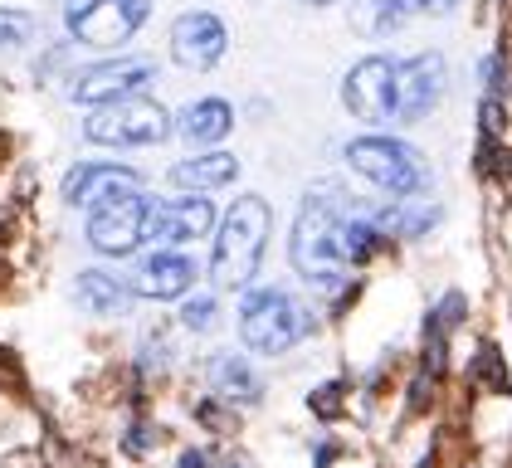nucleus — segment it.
<instances>
[{
    "instance_id": "f257e3e1",
    "label": "nucleus",
    "mask_w": 512,
    "mask_h": 468,
    "mask_svg": "<svg viewBox=\"0 0 512 468\" xmlns=\"http://www.w3.org/2000/svg\"><path fill=\"white\" fill-rule=\"evenodd\" d=\"M274 230V210L264 195H239L230 215L220 220L215 249H210V278L225 293H244L254 283V273L264 264V244Z\"/></svg>"
},
{
    "instance_id": "f03ea898",
    "label": "nucleus",
    "mask_w": 512,
    "mask_h": 468,
    "mask_svg": "<svg viewBox=\"0 0 512 468\" xmlns=\"http://www.w3.org/2000/svg\"><path fill=\"white\" fill-rule=\"evenodd\" d=\"M317 327V317L308 303H298L288 288H244L239 298V342L254 356H283L298 342H308Z\"/></svg>"
},
{
    "instance_id": "7ed1b4c3",
    "label": "nucleus",
    "mask_w": 512,
    "mask_h": 468,
    "mask_svg": "<svg viewBox=\"0 0 512 468\" xmlns=\"http://www.w3.org/2000/svg\"><path fill=\"white\" fill-rule=\"evenodd\" d=\"M347 161L371 186H381L386 195H400V200L420 195L430 181L425 156L400 137H356V142H347Z\"/></svg>"
},
{
    "instance_id": "20e7f679",
    "label": "nucleus",
    "mask_w": 512,
    "mask_h": 468,
    "mask_svg": "<svg viewBox=\"0 0 512 468\" xmlns=\"http://www.w3.org/2000/svg\"><path fill=\"white\" fill-rule=\"evenodd\" d=\"M337 220H342V210H337L332 200H308L303 215H298V225H293V239H288L293 269L303 273L308 283H317V288H347V269H342L337 254H332Z\"/></svg>"
},
{
    "instance_id": "39448f33",
    "label": "nucleus",
    "mask_w": 512,
    "mask_h": 468,
    "mask_svg": "<svg viewBox=\"0 0 512 468\" xmlns=\"http://www.w3.org/2000/svg\"><path fill=\"white\" fill-rule=\"evenodd\" d=\"M176 132L171 113L161 108L157 98H122V103H108L83 122V137L98 142V147H157Z\"/></svg>"
},
{
    "instance_id": "423d86ee",
    "label": "nucleus",
    "mask_w": 512,
    "mask_h": 468,
    "mask_svg": "<svg viewBox=\"0 0 512 468\" xmlns=\"http://www.w3.org/2000/svg\"><path fill=\"white\" fill-rule=\"evenodd\" d=\"M142 225H147V195L137 186H118L103 200L88 205V244L93 254L103 259H132L147 239H142Z\"/></svg>"
},
{
    "instance_id": "0eeeda50",
    "label": "nucleus",
    "mask_w": 512,
    "mask_h": 468,
    "mask_svg": "<svg viewBox=\"0 0 512 468\" xmlns=\"http://www.w3.org/2000/svg\"><path fill=\"white\" fill-rule=\"evenodd\" d=\"M152 15V0H69V35L93 49H122Z\"/></svg>"
},
{
    "instance_id": "6e6552de",
    "label": "nucleus",
    "mask_w": 512,
    "mask_h": 468,
    "mask_svg": "<svg viewBox=\"0 0 512 468\" xmlns=\"http://www.w3.org/2000/svg\"><path fill=\"white\" fill-rule=\"evenodd\" d=\"M152 78H157L152 59H108V64L79 69L69 93H74V103H83V108H108V103H122V98H137Z\"/></svg>"
},
{
    "instance_id": "1a4fd4ad",
    "label": "nucleus",
    "mask_w": 512,
    "mask_h": 468,
    "mask_svg": "<svg viewBox=\"0 0 512 468\" xmlns=\"http://www.w3.org/2000/svg\"><path fill=\"white\" fill-rule=\"evenodd\" d=\"M342 103L361 122H395V59L366 54L342 83Z\"/></svg>"
},
{
    "instance_id": "9d476101",
    "label": "nucleus",
    "mask_w": 512,
    "mask_h": 468,
    "mask_svg": "<svg viewBox=\"0 0 512 468\" xmlns=\"http://www.w3.org/2000/svg\"><path fill=\"white\" fill-rule=\"evenodd\" d=\"M449 64L444 54H415L395 64V122H420L434 113V103L444 98Z\"/></svg>"
},
{
    "instance_id": "9b49d317",
    "label": "nucleus",
    "mask_w": 512,
    "mask_h": 468,
    "mask_svg": "<svg viewBox=\"0 0 512 468\" xmlns=\"http://www.w3.org/2000/svg\"><path fill=\"white\" fill-rule=\"evenodd\" d=\"M210 225H215V205L200 200V195H186V200H147L142 239L157 244V249H176L186 239H205Z\"/></svg>"
},
{
    "instance_id": "f8f14e48",
    "label": "nucleus",
    "mask_w": 512,
    "mask_h": 468,
    "mask_svg": "<svg viewBox=\"0 0 512 468\" xmlns=\"http://www.w3.org/2000/svg\"><path fill=\"white\" fill-rule=\"evenodd\" d=\"M225 49H230V30H225L220 15H210V10L176 15V25H171V59L181 69H210V64L225 59Z\"/></svg>"
},
{
    "instance_id": "ddd939ff",
    "label": "nucleus",
    "mask_w": 512,
    "mask_h": 468,
    "mask_svg": "<svg viewBox=\"0 0 512 468\" xmlns=\"http://www.w3.org/2000/svg\"><path fill=\"white\" fill-rule=\"evenodd\" d=\"M191 288H196V259H186L181 249H152L132 273L137 303H176L191 298Z\"/></svg>"
},
{
    "instance_id": "4468645a",
    "label": "nucleus",
    "mask_w": 512,
    "mask_h": 468,
    "mask_svg": "<svg viewBox=\"0 0 512 468\" xmlns=\"http://www.w3.org/2000/svg\"><path fill=\"white\" fill-rule=\"evenodd\" d=\"M205 381H210V395L225 400L230 410H249V405L264 400V376H259L254 361L239 356V351H215V356L205 361Z\"/></svg>"
},
{
    "instance_id": "2eb2a0df",
    "label": "nucleus",
    "mask_w": 512,
    "mask_h": 468,
    "mask_svg": "<svg viewBox=\"0 0 512 468\" xmlns=\"http://www.w3.org/2000/svg\"><path fill=\"white\" fill-rule=\"evenodd\" d=\"M74 303L88 317H127L137 293H132V278H122L113 269H79L74 273Z\"/></svg>"
},
{
    "instance_id": "dca6fc26",
    "label": "nucleus",
    "mask_w": 512,
    "mask_h": 468,
    "mask_svg": "<svg viewBox=\"0 0 512 468\" xmlns=\"http://www.w3.org/2000/svg\"><path fill=\"white\" fill-rule=\"evenodd\" d=\"M118 186H142V176L132 166H118V161H79L69 176H64V200L69 205H93Z\"/></svg>"
},
{
    "instance_id": "f3484780",
    "label": "nucleus",
    "mask_w": 512,
    "mask_h": 468,
    "mask_svg": "<svg viewBox=\"0 0 512 468\" xmlns=\"http://www.w3.org/2000/svg\"><path fill=\"white\" fill-rule=\"evenodd\" d=\"M171 122H176V132H181L186 142L210 147V142H225V137H230V127H235V108H230L225 98H200V103H191V108H181Z\"/></svg>"
},
{
    "instance_id": "a211bd4d",
    "label": "nucleus",
    "mask_w": 512,
    "mask_h": 468,
    "mask_svg": "<svg viewBox=\"0 0 512 468\" xmlns=\"http://www.w3.org/2000/svg\"><path fill=\"white\" fill-rule=\"evenodd\" d=\"M386 244H391V239L376 230L371 220H352V215H342V220H337V230H332V254H337V264H342V269H361V264H371Z\"/></svg>"
},
{
    "instance_id": "6ab92c4d",
    "label": "nucleus",
    "mask_w": 512,
    "mask_h": 468,
    "mask_svg": "<svg viewBox=\"0 0 512 468\" xmlns=\"http://www.w3.org/2000/svg\"><path fill=\"white\" fill-rule=\"evenodd\" d=\"M239 176V161L230 152H205V156H186V161H176L171 166V181L181 186V191H220V186H230Z\"/></svg>"
},
{
    "instance_id": "aec40b11",
    "label": "nucleus",
    "mask_w": 512,
    "mask_h": 468,
    "mask_svg": "<svg viewBox=\"0 0 512 468\" xmlns=\"http://www.w3.org/2000/svg\"><path fill=\"white\" fill-rule=\"evenodd\" d=\"M181 327L196 332V337L215 332V327H220V298H215V293H191V298H181Z\"/></svg>"
},
{
    "instance_id": "412c9836",
    "label": "nucleus",
    "mask_w": 512,
    "mask_h": 468,
    "mask_svg": "<svg viewBox=\"0 0 512 468\" xmlns=\"http://www.w3.org/2000/svg\"><path fill=\"white\" fill-rule=\"evenodd\" d=\"M469 381H478V386H488V390H508V361H503V351L493 347V342H483L478 356L469 361Z\"/></svg>"
},
{
    "instance_id": "4be33fe9",
    "label": "nucleus",
    "mask_w": 512,
    "mask_h": 468,
    "mask_svg": "<svg viewBox=\"0 0 512 468\" xmlns=\"http://www.w3.org/2000/svg\"><path fill=\"white\" fill-rule=\"evenodd\" d=\"M157 444H161V429H152L147 420H132V425L122 429V439H118V449L127 454V459H137V464H142Z\"/></svg>"
},
{
    "instance_id": "5701e85b",
    "label": "nucleus",
    "mask_w": 512,
    "mask_h": 468,
    "mask_svg": "<svg viewBox=\"0 0 512 468\" xmlns=\"http://www.w3.org/2000/svg\"><path fill=\"white\" fill-rule=\"evenodd\" d=\"M35 30H40V20H35L30 10H10V5H0V49L25 44Z\"/></svg>"
},
{
    "instance_id": "b1692460",
    "label": "nucleus",
    "mask_w": 512,
    "mask_h": 468,
    "mask_svg": "<svg viewBox=\"0 0 512 468\" xmlns=\"http://www.w3.org/2000/svg\"><path fill=\"white\" fill-rule=\"evenodd\" d=\"M342 395H347V381H327V386H317L308 395V405H313L317 420H337L342 415Z\"/></svg>"
},
{
    "instance_id": "393cba45",
    "label": "nucleus",
    "mask_w": 512,
    "mask_h": 468,
    "mask_svg": "<svg viewBox=\"0 0 512 468\" xmlns=\"http://www.w3.org/2000/svg\"><path fill=\"white\" fill-rule=\"evenodd\" d=\"M483 83H488V103H503L508 98V54H488L483 59Z\"/></svg>"
},
{
    "instance_id": "a878e982",
    "label": "nucleus",
    "mask_w": 512,
    "mask_h": 468,
    "mask_svg": "<svg viewBox=\"0 0 512 468\" xmlns=\"http://www.w3.org/2000/svg\"><path fill=\"white\" fill-rule=\"evenodd\" d=\"M371 5H381V10H391V15H415V10H449V5H459V0H371Z\"/></svg>"
},
{
    "instance_id": "bb28decb",
    "label": "nucleus",
    "mask_w": 512,
    "mask_h": 468,
    "mask_svg": "<svg viewBox=\"0 0 512 468\" xmlns=\"http://www.w3.org/2000/svg\"><path fill=\"white\" fill-rule=\"evenodd\" d=\"M176 468H215V464H210V454H205V449H181Z\"/></svg>"
},
{
    "instance_id": "cd10ccee",
    "label": "nucleus",
    "mask_w": 512,
    "mask_h": 468,
    "mask_svg": "<svg viewBox=\"0 0 512 468\" xmlns=\"http://www.w3.org/2000/svg\"><path fill=\"white\" fill-rule=\"evenodd\" d=\"M298 5H337V0H298Z\"/></svg>"
}]
</instances>
